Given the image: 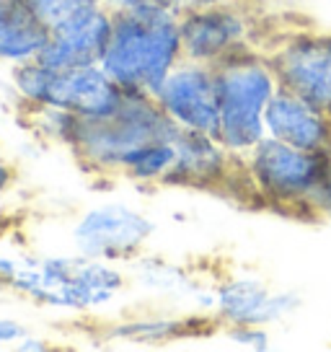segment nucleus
<instances>
[{
    "label": "nucleus",
    "mask_w": 331,
    "mask_h": 352,
    "mask_svg": "<svg viewBox=\"0 0 331 352\" xmlns=\"http://www.w3.org/2000/svg\"><path fill=\"white\" fill-rule=\"evenodd\" d=\"M0 285L39 306L89 314L124 293L127 272L80 252L36 256L0 249Z\"/></svg>",
    "instance_id": "f257e3e1"
},
{
    "label": "nucleus",
    "mask_w": 331,
    "mask_h": 352,
    "mask_svg": "<svg viewBox=\"0 0 331 352\" xmlns=\"http://www.w3.org/2000/svg\"><path fill=\"white\" fill-rule=\"evenodd\" d=\"M218 138L233 155H246L266 138L264 114L279 88L264 50L246 44L215 65Z\"/></svg>",
    "instance_id": "f03ea898"
},
{
    "label": "nucleus",
    "mask_w": 331,
    "mask_h": 352,
    "mask_svg": "<svg viewBox=\"0 0 331 352\" xmlns=\"http://www.w3.org/2000/svg\"><path fill=\"white\" fill-rule=\"evenodd\" d=\"M111 36L99 65L124 91L155 94L166 76L184 60L179 16L111 13Z\"/></svg>",
    "instance_id": "7ed1b4c3"
},
{
    "label": "nucleus",
    "mask_w": 331,
    "mask_h": 352,
    "mask_svg": "<svg viewBox=\"0 0 331 352\" xmlns=\"http://www.w3.org/2000/svg\"><path fill=\"white\" fill-rule=\"evenodd\" d=\"M179 124L145 91H124L119 109L104 120H78L67 151L91 174L117 176L124 155L148 143L176 140Z\"/></svg>",
    "instance_id": "20e7f679"
},
{
    "label": "nucleus",
    "mask_w": 331,
    "mask_h": 352,
    "mask_svg": "<svg viewBox=\"0 0 331 352\" xmlns=\"http://www.w3.org/2000/svg\"><path fill=\"white\" fill-rule=\"evenodd\" d=\"M241 161L259 205L319 218V199L329 184V151H300L266 135Z\"/></svg>",
    "instance_id": "39448f33"
},
{
    "label": "nucleus",
    "mask_w": 331,
    "mask_h": 352,
    "mask_svg": "<svg viewBox=\"0 0 331 352\" xmlns=\"http://www.w3.org/2000/svg\"><path fill=\"white\" fill-rule=\"evenodd\" d=\"M11 86L29 109L57 107L80 120H104L119 109L124 88L96 63L57 70L39 60L11 65Z\"/></svg>",
    "instance_id": "423d86ee"
},
{
    "label": "nucleus",
    "mask_w": 331,
    "mask_h": 352,
    "mask_svg": "<svg viewBox=\"0 0 331 352\" xmlns=\"http://www.w3.org/2000/svg\"><path fill=\"white\" fill-rule=\"evenodd\" d=\"M155 236V223L127 202L93 205L73 226L76 252L114 264H130Z\"/></svg>",
    "instance_id": "0eeeda50"
},
{
    "label": "nucleus",
    "mask_w": 331,
    "mask_h": 352,
    "mask_svg": "<svg viewBox=\"0 0 331 352\" xmlns=\"http://www.w3.org/2000/svg\"><path fill=\"white\" fill-rule=\"evenodd\" d=\"M264 52L279 88L331 114V29H300Z\"/></svg>",
    "instance_id": "6e6552de"
},
{
    "label": "nucleus",
    "mask_w": 331,
    "mask_h": 352,
    "mask_svg": "<svg viewBox=\"0 0 331 352\" xmlns=\"http://www.w3.org/2000/svg\"><path fill=\"white\" fill-rule=\"evenodd\" d=\"M174 151V166L166 179L168 187L236 195L238 184L249 182L241 155H233L212 132L179 130Z\"/></svg>",
    "instance_id": "1a4fd4ad"
},
{
    "label": "nucleus",
    "mask_w": 331,
    "mask_h": 352,
    "mask_svg": "<svg viewBox=\"0 0 331 352\" xmlns=\"http://www.w3.org/2000/svg\"><path fill=\"white\" fill-rule=\"evenodd\" d=\"M184 60L218 65L246 44H254V23L241 6L184 8L179 16Z\"/></svg>",
    "instance_id": "9d476101"
},
{
    "label": "nucleus",
    "mask_w": 331,
    "mask_h": 352,
    "mask_svg": "<svg viewBox=\"0 0 331 352\" xmlns=\"http://www.w3.org/2000/svg\"><path fill=\"white\" fill-rule=\"evenodd\" d=\"M153 96L179 130L218 132V83L212 65L181 60Z\"/></svg>",
    "instance_id": "9b49d317"
},
{
    "label": "nucleus",
    "mask_w": 331,
    "mask_h": 352,
    "mask_svg": "<svg viewBox=\"0 0 331 352\" xmlns=\"http://www.w3.org/2000/svg\"><path fill=\"white\" fill-rule=\"evenodd\" d=\"M111 21L114 16L104 3H83L73 11L62 23L49 29L45 50L39 52V63L49 67L65 70V67L96 65L109 44Z\"/></svg>",
    "instance_id": "f8f14e48"
},
{
    "label": "nucleus",
    "mask_w": 331,
    "mask_h": 352,
    "mask_svg": "<svg viewBox=\"0 0 331 352\" xmlns=\"http://www.w3.org/2000/svg\"><path fill=\"white\" fill-rule=\"evenodd\" d=\"M298 308V293L272 290L264 280L251 275L228 277L212 290V316L220 321L222 327H231V324L269 327L275 321L293 316Z\"/></svg>",
    "instance_id": "ddd939ff"
},
{
    "label": "nucleus",
    "mask_w": 331,
    "mask_h": 352,
    "mask_svg": "<svg viewBox=\"0 0 331 352\" xmlns=\"http://www.w3.org/2000/svg\"><path fill=\"white\" fill-rule=\"evenodd\" d=\"M266 135L300 151H329L331 114L321 111L298 94L277 88L264 114Z\"/></svg>",
    "instance_id": "4468645a"
},
{
    "label": "nucleus",
    "mask_w": 331,
    "mask_h": 352,
    "mask_svg": "<svg viewBox=\"0 0 331 352\" xmlns=\"http://www.w3.org/2000/svg\"><path fill=\"white\" fill-rule=\"evenodd\" d=\"M222 324L215 316H133L111 324L106 337L127 344H168V342L197 340L220 331Z\"/></svg>",
    "instance_id": "2eb2a0df"
},
{
    "label": "nucleus",
    "mask_w": 331,
    "mask_h": 352,
    "mask_svg": "<svg viewBox=\"0 0 331 352\" xmlns=\"http://www.w3.org/2000/svg\"><path fill=\"white\" fill-rule=\"evenodd\" d=\"M47 36H49V29L19 0L11 16L0 23V63L16 65V63L36 60L45 50Z\"/></svg>",
    "instance_id": "dca6fc26"
},
{
    "label": "nucleus",
    "mask_w": 331,
    "mask_h": 352,
    "mask_svg": "<svg viewBox=\"0 0 331 352\" xmlns=\"http://www.w3.org/2000/svg\"><path fill=\"white\" fill-rule=\"evenodd\" d=\"M130 280L150 296L192 298L199 293V283L184 267L150 254H140L130 262Z\"/></svg>",
    "instance_id": "f3484780"
},
{
    "label": "nucleus",
    "mask_w": 331,
    "mask_h": 352,
    "mask_svg": "<svg viewBox=\"0 0 331 352\" xmlns=\"http://www.w3.org/2000/svg\"><path fill=\"white\" fill-rule=\"evenodd\" d=\"M174 140H158L135 148L124 155V161L117 168V176L130 179L135 184H166L174 166Z\"/></svg>",
    "instance_id": "a211bd4d"
},
{
    "label": "nucleus",
    "mask_w": 331,
    "mask_h": 352,
    "mask_svg": "<svg viewBox=\"0 0 331 352\" xmlns=\"http://www.w3.org/2000/svg\"><path fill=\"white\" fill-rule=\"evenodd\" d=\"M78 120L73 111L57 109V107H42V109H32V124L34 130L39 132L42 138H47L49 143L57 145H70L73 135H76Z\"/></svg>",
    "instance_id": "6ab92c4d"
},
{
    "label": "nucleus",
    "mask_w": 331,
    "mask_h": 352,
    "mask_svg": "<svg viewBox=\"0 0 331 352\" xmlns=\"http://www.w3.org/2000/svg\"><path fill=\"white\" fill-rule=\"evenodd\" d=\"M23 6L45 23L47 29H55L57 23H62L73 11H78L86 0H21Z\"/></svg>",
    "instance_id": "aec40b11"
},
{
    "label": "nucleus",
    "mask_w": 331,
    "mask_h": 352,
    "mask_svg": "<svg viewBox=\"0 0 331 352\" xmlns=\"http://www.w3.org/2000/svg\"><path fill=\"white\" fill-rule=\"evenodd\" d=\"M111 13H166V16H181L187 8L184 0H106Z\"/></svg>",
    "instance_id": "412c9836"
},
{
    "label": "nucleus",
    "mask_w": 331,
    "mask_h": 352,
    "mask_svg": "<svg viewBox=\"0 0 331 352\" xmlns=\"http://www.w3.org/2000/svg\"><path fill=\"white\" fill-rule=\"evenodd\" d=\"M222 334L231 344H238L246 350H266L269 347V331L259 324H231V327H222Z\"/></svg>",
    "instance_id": "4be33fe9"
},
{
    "label": "nucleus",
    "mask_w": 331,
    "mask_h": 352,
    "mask_svg": "<svg viewBox=\"0 0 331 352\" xmlns=\"http://www.w3.org/2000/svg\"><path fill=\"white\" fill-rule=\"evenodd\" d=\"M26 334H29V327L23 321L0 314V350L3 347H16Z\"/></svg>",
    "instance_id": "5701e85b"
},
{
    "label": "nucleus",
    "mask_w": 331,
    "mask_h": 352,
    "mask_svg": "<svg viewBox=\"0 0 331 352\" xmlns=\"http://www.w3.org/2000/svg\"><path fill=\"white\" fill-rule=\"evenodd\" d=\"M13 182H16V174H13V166L11 161L5 158V151L0 145V197H5L11 192Z\"/></svg>",
    "instance_id": "b1692460"
},
{
    "label": "nucleus",
    "mask_w": 331,
    "mask_h": 352,
    "mask_svg": "<svg viewBox=\"0 0 331 352\" xmlns=\"http://www.w3.org/2000/svg\"><path fill=\"white\" fill-rule=\"evenodd\" d=\"M49 347H52L49 342L42 340V337H34L32 331H29V334H26V337H23V340L19 342V344H16L13 350H21V352H45V350H49Z\"/></svg>",
    "instance_id": "393cba45"
},
{
    "label": "nucleus",
    "mask_w": 331,
    "mask_h": 352,
    "mask_svg": "<svg viewBox=\"0 0 331 352\" xmlns=\"http://www.w3.org/2000/svg\"><path fill=\"white\" fill-rule=\"evenodd\" d=\"M243 0H184L187 8H212V6H241Z\"/></svg>",
    "instance_id": "a878e982"
},
{
    "label": "nucleus",
    "mask_w": 331,
    "mask_h": 352,
    "mask_svg": "<svg viewBox=\"0 0 331 352\" xmlns=\"http://www.w3.org/2000/svg\"><path fill=\"white\" fill-rule=\"evenodd\" d=\"M326 192L331 195V148H329V184H326Z\"/></svg>",
    "instance_id": "bb28decb"
},
{
    "label": "nucleus",
    "mask_w": 331,
    "mask_h": 352,
    "mask_svg": "<svg viewBox=\"0 0 331 352\" xmlns=\"http://www.w3.org/2000/svg\"><path fill=\"white\" fill-rule=\"evenodd\" d=\"M89 3H104L106 6V0H89Z\"/></svg>",
    "instance_id": "cd10ccee"
}]
</instances>
